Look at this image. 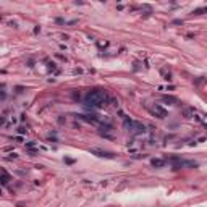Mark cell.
I'll return each instance as SVG.
<instances>
[{
  "mask_svg": "<svg viewBox=\"0 0 207 207\" xmlns=\"http://www.w3.org/2000/svg\"><path fill=\"white\" fill-rule=\"evenodd\" d=\"M0 181H2V184H8V181H10V175L5 170L0 172Z\"/></svg>",
  "mask_w": 207,
  "mask_h": 207,
  "instance_id": "5",
  "label": "cell"
},
{
  "mask_svg": "<svg viewBox=\"0 0 207 207\" xmlns=\"http://www.w3.org/2000/svg\"><path fill=\"white\" fill-rule=\"evenodd\" d=\"M92 154L99 155V157H107V159H112V157H113V154L105 152V151H99V149H92Z\"/></svg>",
  "mask_w": 207,
  "mask_h": 207,
  "instance_id": "3",
  "label": "cell"
},
{
  "mask_svg": "<svg viewBox=\"0 0 207 207\" xmlns=\"http://www.w3.org/2000/svg\"><path fill=\"white\" fill-rule=\"evenodd\" d=\"M155 168H160V167H163L165 163H167V160H163V159H152V162H151Z\"/></svg>",
  "mask_w": 207,
  "mask_h": 207,
  "instance_id": "4",
  "label": "cell"
},
{
  "mask_svg": "<svg viewBox=\"0 0 207 207\" xmlns=\"http://www.w3.org/2000/svg\"><path fill=\"white\" fill-rule=\"evenodd\" d=\"M125 126L134 134V136H142V134H146V131H147L142 123H138V121H133V120H125Z\"/></svg>",
  "mask_w": 207,
  "mask_h": 207,
  "instance_id": "2",
  "label": "cell"
},
{
  "mask_svg": "<svg viewBox=\"0 0 207 207\" xmlns=\"http://www.w3.org/2000/svg\"><path fill=\"white\" fill-rule=\"evenodd\" d=\"M110 100H112L110 96H108L105 91H100V89L89 91L84 97V103L87 107H92V108H103L105 105H108Z\"/></svg>",
  "mask_w": 207,
  "mask_h": 207,
  "instance_id": "1",
  "label": "cell"
}]
</instances>
